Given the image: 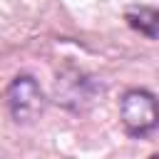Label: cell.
Returning a JSON list of instances; mask_svg holds the SVG:
<instances>
[{
	"label": "cell",
	"instance_id": "6da1fadb",
	"mask_svg": "<svg viewBox=\"0 0 159 159\" xmlns=\"http://www.w3.org/2000/svg\"><path fill=\"white\" fill-rule=\"evenodd\" d=\"M119 117L132 137H147L159 129V99L147 89H129L119 99Z\"/></svg>",
	"mask_w": 159,
	"mask_h": 159
},
{
	"label": "cell",
	"instance_id": "7a4b0ae2",
	"mask_svg": "<svg viewBox=\"0 0 159 159\" xmlns=\"http://www.w3.org/2000/svg\"><path fill=\"white\" fill-rule=\"evenodd\" d=\"M5 97H7L10 114L17 122H32L45 109V94H42L40 84L35 82V77H30V75L15 77L12 84L7 87Z\"/></svg>",
	"mask_w": 159,
	"mask_h": 159
},
{
	"label": "cell",
	"instance_id": "3957f363",
	"mask_svg": "<svg viewBox=\"0 0 159 159\" xmlns=\"http://www.w3.org/2000/svg\"><path fill=\"white\" fill-rule=\"evenodd\" d=\"M127 22L132 30H137L139 35L157 40L159 37V10L154 7H132L127 12Z\"/></svg>",
	"mask_w": 159,
	"mask_h": 159
}]
</instances>
